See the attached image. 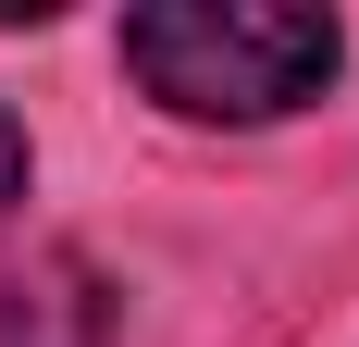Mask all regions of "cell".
<instances>
[{"instance_id": "obj_1", "label": "cell", "mask_w": 359, "mask_h": 347, "mask_svg": "<svg viewBox=\"0 0 359 347\" xmlns=\"http://www.w3.org/2000/svg\"><path fill=\"white\" fill-rule=\"evenodd\" d=\"M124 74L174 124H285L347 74V25L310 0H137Z\"/></svg>"}, {"instance_id": "obj_2", "label": "cell", "mask_w": 359, "mask_h": 347, "mask_svg": "<svg viewBox=\"0 0 359 347\" xmlns=\"http://www.w3.org/2000/svg\"><path fill=\"white\" fill-rule=\"evenodd\" d=\"M0 347H111V285L87 273L74 248L25 261L13 298H0Z\"/></svg>"}, {"instance_id": "obj_3", "label": "cell", "mask_w": 359, "mask_h": 347, "mask_svg": "<svg viewBox=\"0 0 359 347\" xmlns=\"http://www.w3.org/2000/svg\"><path fill=\"white\" fill-rule=\"evenodd\" d=\"M25 199V124H13V112H0V211Z\"/></svg>"}]
</instances>
